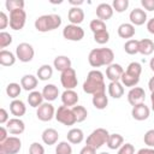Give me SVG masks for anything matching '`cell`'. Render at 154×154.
<instances>
[{"label": "cell", "instance_id": "db71d44e", "mask_svg": "<svg viewBox=\"0 0 154 154\" xmlns=\"http://www.w3.org/2000/svg\"><path fill=\"white\" fill-rule=\"evenodd\" d=\"M136 154H154V148H141Z\"/></svg>", "mask_w": 154, "mask_h": 154}, {"label": "cell", "instance_id": "5b68a950", "mask_svg": "<svg viewBox=\"0 0 154 154\" xmlns=\"http://www.w3.org/2000/svg\"><path fill=\"white\" fill-rule=\"evenodd\" d=\"M108 136H109V132L103 129V128H97L95 129L94 131H91V134L87 137V146H90L95 149H99L101 148L103 144L107 143V140H108Z\"/></svg>", "mask_w": 154, "mask_h": 154}, {"label": "cell", "instance_id": "f5cc1de1", "mask_svg": "<svg viewBox=\"0 0 154 154\" xmlns=\"http://www.w3.org/2000/svg\"><path fill=\"white\" fill-rule=\"evenodd\" d=\"M147 30L154 35V17L147 20Z\"/></svg>", "mask_w": 154, "mask_h": 154}, {"label": "cell", "instance_id": "9a60e30c", "mask_svg": "<svg viewBox=\"0 0 154 154\" xmlns=\"http://www.w3.org/2000/svg\"><path fill=\"white\" fill-rule=\"evenodd\" d=\"M149 114H150V109H149V107L144 102L134 106L132 109H131L132 118L135 120H138V122H142V120L148 119L149 118Z\"/></svg>", "mask_w": 154, "mask_h": 154}, {"label": "cell", "instance_id": "f1b7e54d", "mask_svg": "<svg viewBox=\"0 0 154 154\" xmlns=\"http://www.w3.org/2000/svg\"><path fill=\"white\" fill-rule=\"evenodd\" d=\"M91 102H93V106L96 109H105L108 105V96L106 95V91L97 93V94L93 95Z\"/></svg>", "mask_w": 154, "mask_h": 154}, {"label": "cell", "instance_id": "8d00e7d4", "mask_svg": "<svg viewBox=\"0 0 154 154\" xmlns=\"http://www.w3.org/2000/svg\"><path fill=\"white\" fill-rule=\"evenodd\" d=\"M124 51L130 55L137 54L138 53V40H135V38L128 40L124 43Z\"/></svg>", "mask_w": 154, "mask_h": 154}, {"label": "cell", "instance_id": "c3c4849f", "mask_svg": "<svg viewBox=\"0 0 154 154\" xmlns=\"http://www.w3.org/2000/svg\"><path fill=\"white\" fill-rule=\"evenodd\" d=\"M141 5L147 11H154V0H141Z\"/></svg>", "mask_w": 154, "mask_h": 154}, {"label": "cell", "instance_id": "1f68e13d", "mask_svg": "<svg viewBox=\"0 0 154 154\" xmlns=\"http://www.w3.org/2000/svg\"><path fill=\"white\" fill-rule=\"evenodd\" d=\"M106 144L109 149H119L124 144V137L120 134H109Z\"/></svg>", "mask_w": 154, "mask_h": 154}, {"label": "cell", "instance_id": "7402d4cb", "mask_svg": "<svg viewBox=\"0 0 154 154\" xmlns=\"http://www.w3.org/2000/svg\"><path fill=\"white\" fill-rule=\"evenodd\" d=\"M41 137H42V142H43L45 144L53 146V144H55V143L58 142V140H59V134H58V131H57L55 129H53V128H47V129L43 130Z\"/></svg>", "mask_w": 154, "mask_h": 154}, {"label": "cell", "instance_id": "bcb514c9", "mask_svg": "<svg viewBox=\"0 0 154 154\" xmlns=\"http://www.w3.org/2000/svg\"><path fill=\"white\" fill-rule=\"evenodd\" d=\"M118 154H135V147L131 143H124L118 149Z\"/></svg>", "mask_w": 154, "mask_h": 154}, {"label": "cell", "instance_id": "ab89813d", "mask_svg": "<svg viewBox=\"0 0 154 154\" xmlns=\"http://www.w3.org/2000/svg\"><path fill=\"white\" fill-rule=\"evenodd\" d=\"M94 41L99 45H105L109 41V32L108 30H102L94 34Z\"/></svg>", "mask_w": 154, "mask_h": 154}, {"label": "cell", "instance_id": "f907efd6", "mask_svg": "<svg viewBox=\"0 0 154 154\" xmlns=\"http://www.w3.org/2000/svg\"><path fill=\"white\" fill-rule=\"evenodd\" d=\"M8 130H7V128L6 126H1L0 128V143H2V142H5L10 136H8Z\"/></svg>", "mask_w": 154, "mask_h": 154}, {"label": "cell", "instance_id": "d6986e66", "mask_svg": "<svg viewBox=\"0 0 154 154\" xmlns=\"http://www.w3.org/2000/svg\"><path fill=\"white\" fill-rule=\"evenodd\" d=\"M67 18L70 24L79 25L84 20V11L81 7H71L67 12Z\"/></svg>", "mask_w": 154, "mask_h": 154}, {"label": "cell", "instance_id": "7bdbcfd3", "mask_svg": "<svg viewBox=\"0 0 154 154\" xmlns=\"http://www.w3.org/2000/svg\"><path fill=\"white\" fill-rule=\"evenodd\" d=\"M13 38H12V35L7 31H1L0 32V48L4 49L6 48L7 46H10L12 43Z\"/></svg>", "mask_w": 154, "mask_h": 154}, {"label": "cell", "instance_id": "11a10c76", "mask_svg": "<svg viewBox=\"0 0 154 154\" xmlns=\"http://www.w3.org/2000/svg\"><path fill=\"white\" fill-rule=\"evenodd\" d=\"M83 0H69V4L72 5V7H79L81 5H83Z\"/></svg>", "mask_w": 154, "mask_h": 154}, {"label": "cell", "instance_id": "7a4b0ae2", "mask_svg": "<svg viewBox=\"0 0 154 154\" xmlns=\"http://www.w3.org/2000/svg\"><path fill=\"white\" fill-rule=\"evenodd\" d=\"M113 59H114V53L111 48H94L89 52L88 55V61L90 64V66L93 67H100V66H108L111 64H113Z\"/></svg>", "mask_w": 154, "mask_h": 154}, {"label": "cell", "instance_id": "e0dca14e", "mask_svg": "<svg viewBox=\"0 0 154 154\" xmlns=\"http://www.w3.org/2000/svg\"><path fill=\"white\" fill-rule=\"evenodd\" d=\"M6 128L11 135H20L25 130V124L20 118H12L6 123Z\"/></svg>", "mask_w": 154, "mask_h": 154}, {"label": "cell", "instance_id": "44dd1931", "mask_svg": "<svg viewBox=\"0 0 154 154\" xmlns=\"http://www.w3.org/2000/svg\"><path fill=\"white\" fill-rule=\"evenodd\" d=\"M41 93L43 95V99L47 102H52V101L57 100L58 96H59V89H58V87L55 84H52V83L46 84L43 87V89H42Z\"/></svg>", "mask_w": 154, "mask_h": 154}, {"label": "cell", "instance_id": "7c38bea8", "mask_svg": "<svg viewBox=\"0 0 154 154\" xmlns=\"http://www.w3.org/2000/svg\"><path fill=\"white\" fill-rule=\"evenodd\" d=\"M36 116L41 122H49L55 118V108L51 102H43L36 109Z\"/></svg>", "mask_w": 154, "mask_h": 154}, {"label": "cell", "instance_id": "d590c367", "mask_svg": "<svg viewBox=\"0 0 154 154\" xmlns=\"http://www.w3.org/2000/svg\"><path fill=\"white\" fill-rule=\"evenodd\" d=\"M22 89H23V88H22V85H20V84L12 82V83L7 84V87H6V94H7V96H10L11 99L16 100V99L20 95Z\"/></svg>", "mask_w": 154, "mask_h": 154}, {"label": "cell", "instance_id": "f546056e", "mask_svg": "<svg viewBox=\"0 0 154 154\" xmlns=\"http://www.w3.org/2000/svg\"><path fill=\"white\" fill-rule=\"evenodd\" d=\"M154 52V42L150 38L138 40V53L142 55H150Z\"/></svg>", "mask_w": 154, "mask_h": 154}, {"label": "cell", "instance_id": "cb8c5ba5", "mask_svg": "<svg viewBox=\"0 0 154 154\" xmlns=\"http://www.w3.org/2000/svg\"><path fill=\"white\" fill-rule=\"evenodd\" d=\"M37 83H38V78L34 75H24L20 78V85L26 91L35 90V88L37 87Z\"/></svg>", "mask_w": 154, "mask_h": 154}, {"label": "cell", "instance_id": "9f6ffc18", "mask_svg": "<svg viewBox=\"0 0 154 154\" xmlns=\"http://www.w3.org/2000/svg\"><path fill=\"white\" fill-rule=\"evenodd\" d=\"M148 88H149L150 93H152V91H154V76L149 79V82H148Z\"/></svg>", "mask_w": 154, "mask_h": 154}, {"label": "cell", "instance_id": "4dcf8cb0", "mask_svg": "<svg viewBox=\"0 0 154 154\" xmlns=\"http://www.w3.org/2000/svg\"><path fill=\"white\" fill-rule=\"evenodd\" d=\"M43 95L41 91H37V90H32L29 93L28 95V103L29 106L34 107V108H38L42 103H43Z\"/></svg>", "mask_w": 154, "mask_h": 154}, {"label": "cell", "instance_id": "484cf974", "mask_svg": "<svg viewBox=\"0 0 154 154\" xmlns=\"http://www.w3.org/2000/svg\"><path fill=\"white\" fill-rule=\"evenodd\" d=\"M108 89V95L113 99H120L124 95V85L122 84V82H109V84L107 85Z\"/></svg>", "mask_w": 154, "mask_h": 154}, {"label": "cell", "instance_id": "91938a15", "mask_svg": "<svg viewBox=\"0 0 154 154\" xmlns=\"http://www.w3.org/2000/svg\"><path fill=\"white\" fill-rule=\"evenodd\" d=\"M100 154H109V153H107V152H102V153H100Z\"/></svg>", "mask_w": 154, "mask_h": 154}, {"label": "cell", "instance_id": "8fae6325", "mask_svg": "<svg viewBox=\"0 0 154 154\" xmlns=\"http://www.w3.org/2000/svg\"><path fill=\"white\" fill-rule=\"evenodd\" d=\"M60 83L64 87L65 90L67 89H75L78 84V79H77V73L75 71V69H67L65 71L61 72L60 75Z\"/></svg>", "mask_w": 154, "mask_h": 154}, {"label": "cell", "instance_id": "6da1fadb", "mask_svg": "<svg viewBox=\"0 0 154 154\" xmlns=\"http://www.w3.org/2000/svg\"><path fill=\"white\" fill-rule=\"evenodd\" d=\"M83 91L90 95H95L97 93L106 91V84H105V77L103 73L99 70H91L89 71L87 79L83 83Z\"/></svg>", "mask_w": 154, "mask_h": 154}, {"label": "cell", "instance_id": "b9f144b4", "mask_svg": "<svg viewBox=\"0 0 154 154\" xmlns=\"http://www.w3.org/2000/svg\"><path fill=\"white\" fill-rule=\"evenodd\" d=\"M112 7H113V10L116 12L122 13V12H124V11L128 10V7H129V0H113Z\"/></svg>", "mask_w": 154, "mask_h": 154}, {"label": "cell", "instance_id": "5bb4252c", "mask_svg": "<svg viewBox=\"0 0 154 154\" xmlns=\"http://www.w3.org/2000/svg\"><path fill=\"white\" fill-rule=\"evenodd\" d=\"M123 73H124V69L120 64L113 63L106 67V78L109 79V82H119Z\"/></svg>", "mask_w": 154, "mask_h": 154}, {"label": "cell", "instance_id": "ba28073f", "mask_svg": "<svg viewBox=\"0 0 154 154\" xmlns=\"http://www.w3.org/2000/svg\"><path fill=\"white\" fill-rule=\"evenodd\" d=\"M34 47L28 42H22L16 47V57L22 63H29L34 59Z\"/></svg>", "mask_w": 154, "mask_h": 154}, {"label": "cell", "instance_id": "f35d334b", "mask_svg": "<svg viewBox=\"0 0 154 154\" xmlns=\"http://www.w3.org/2000/svg\"><path fill=\"white\" fill-rule=\"evenodd\" d=\"M24 5H25V2L23 0H6V2H5V7L8 12L19 10V8H24Z\"/></svg>", "mask_w": 154, "mask_h": 154}, {"label": "cell", "instance_id": "9c48e42d", "mask_svg": "<svg viewBox=\"0 0 154 154\" xmlns=\"http://www.w3.org/2000/svg\"><path fill=\"white\" fill-rule=\"evenodd\" d=\"M26 22V13L24 8L14 10L10 12V28L12 30H22Z\"/></svg>", "mask_w": 154, "mask_h": 154}, {"label": "cell", "instance_id": "d4e9b609", "mask_svg": "<svg viewBox=\"0 0 154 154\" xmlns=\"http://www.w3.org/2000/svg\"><path fill=\"white\" fill-rule=\"evenodd\" d=\"M71 59L66 55H58L54 58L53 60V67L60 72L67 70V69H71Z\"/></svg>", "mask_w": 154, "mask_h": 154}, {"label": "cell", "instance_id": "60d3db41", "mask_svg": "<svg viewBox=\"0 0 154 154\" xmlns=\"http://www.w3.org/2000/svg\"><path fill=\"white\" fill-rule=\"evenodd\" d=\"M89 28L93 31V34L99 32V31H102V30H107L106 23L102 22V20H100V19H93L90 22V24H89Z\"/></svg>", "mask_w": 154, "mask_h": 154}, {"label": "cell", "instance_id": "94428289", "mask_svg": "<svg viewBox=\"0 0 154 154\" xmlns=\"http://www.w3.org/2000/svg\"><path fill=\"white\" fill-rule=\"evenodd\" d=\"M0 154H2V153H0Z\"/></svg>", "mask_w": 154, "mask_h": 154}, {"label": "cell", "instance_id": "f6af8a7d", "mask_svg": "<svg viewBox=\"0 0 154 154\" xmlns=\"http://www.w3.org/2000/svg\"><path fill=\"white\" fill-rule=\"evenodd\" d=\"M29 154H45V148L38 142H32L29 147Z\"/></svg>", "mask_w": 154, "mask_h": 154}, {"label": "cell", "instance_id": "4fadbf2b", "mask_svg": "<svg viewBox=\"0 0 154 154\" xmlns=\"http://www.w3.org/2000/svg\"><path fill=\"white\" fill-rule=\"evenodd\" d=\"M146 100V91L141 87H134L128 93V101L134 107L138 103H143Z\"/></svg>", "mask_w": 154, "mask_h": 154}, {"label": "cell", "instance_id": "83f0119b", "mask_svg": "<svg viewBox=\"0 0 154 154\" xmlns=\"http://www.w3.org/2000/svg\"><path fill=\"white\" fill-rule=\"evenodd\" d=\"M118 36L122 38H130L134 37L135 35V25H132L131 23H123L118 26Z\"/></svg>", "mask_w": 154, "mask_h": 154}, {"label": "cell", "instance_id": "8992f818", "mask_svg": "<svg viewBox=\"0 0 154 154\" xmlns=\"http://www.w3.org/2000/svg\"><path fill=\"white\" fill-rule=\"evenodd\" d=\"M55 119H57V122H59L66 126H70V125H73L75 123H77L75 114L72 112V108L64 106V105L59 106L58 109L55 111Z\"/></svg>", "mask_w": 154, "mask_h": 154}, {"label": "cell", "instance_id": "277c9868", "mask_svg": "<svg viewBox=\"0 0 154 154\" xmlns=\"http://www.w3.org/2000/svg\"><path fill=\"white\" fill-rule=\"evenodd\" d=\"M141 72H142V66H141L140 63H137V61L130 63L128 65L126 70L124 71L122 78H120L122 84L125 85V87H129V88L136 87L140 82Z\"/></svg>", "mask_w": 154, "mask_h": 154}, {"label": "cell", "instance_id": "74e56055", "mask_svg": "<svg viewBox=\"0 0 154 154\" xmlns=\"http://www.w3.org/2000/svg\"><path fill=\"white\" fill-rule=\"evenodd\" d=\"M55 154H72V147L70 142L61 141L55 147Z\"/></svg>", "mask_w": 154, "mask_h": 154}, {"label": "cell", "instance_id": "816d5d0a", "mask_svg": "<svg viewBox=\"0 0 154 154\" xmlns=\"http://www.w3.org/2000/svg\"><path fill=\"white\" fill-rule=\"evenodd\" d=\"M79 154H96V149L93 148V147H90V146H84L81 149Z\"/></svg>", "mask_w": 154, "mask_h": 154}, {"label": "cell", "instance_id": "681fc988", "mask_svg": "<svg viewBox=\"0 0 154 154\" xmlns=\"http://www.w3.org/2000/svg\"><path fill=\"white\" fill-rule=\"evenodd\" d=\"M8 120H10V119H8V113H7V111H6L4 107H1V108H0V124H6Z\"/></svg>", "mask_w": 154, "mask_h": 154}, {"label": "cell", "instance_id": "836d02e7", "mask_svg": "<svg viewBox=\"0 0 154 154\" xmlns=\"http://www.w3.org/2000/svg\"><path fill=\"white\" fill-rule=\"evenodd\" d=\"M53 76V67L48 64H43L37 69L36 72V77L40 81H48L49 78H52Z\"/></svg>", "mask_w": 154, "mask_h": 154}, {"label": "cell", "instance_id": "ffe728a7", "mask_svg": "<svg viewBox=\"0 0 154 154\" xmlns=\"http://www.w3.org/2000/svg\"><path fill=\"white\" fill-rule=\"evenodd\" d=\"M61 102L64 106L67 107H73L78 102V94L73 89H67L64 90L61 94Z\"/></svg>", "mask_w": 154, "mask_h": 154}, {"label": "cell", "instance_id": "6f0895ef", "mask_svg": "<svg viewBox=\"0 0 154 154\" xmlns=\"http://www.w3.org/2000/svg\"><path fill=\"white\" fill-rule=\"evenodd\" d=\"M150 102H152V109L154 112V91H152L150 94Z\"/></svg>", "mask_w": 154, "mask_h": 154}, {"label": "cell", "instance_id": "e575fe53", "mask_svg": "<svg viewBox=\"0 0 154 154\" xmlns=\"http://www.w3.org/2000/svg\"><path fill=\"white\" fill-rule=\"evenodd\" d=\"M72 112L75 114V118H76V122L77 123H82L87 119L88 117V111L84 106H81V105H76L72 107Z\"/></svg>", "mask_w": 154, "mask_h": 154}, {"label": "cell", "instance_id": "7dc6e473", "mask_svg": "<svg viewBox=\"0 0 154 154\" xmlns=\"http://www.w3.org/2000/svg\"><path fill=\"white\" fill-rule=\"evenodd\" d=\"M7 25H10V18L2 11V12H0V29L4 31V29H6Z\"/></svg>", "mask_w": 154, "mask_h": 154}, {"label": "cell", "instance_id": "4316f807", "mask_svg": "<svg viewBox=\"0 0 154 154\" xmlns=\"http://www.w3.org/2000/svg\"><path fill=\"white\" fill-rule=\"evenodd\" d=\"M66 138L71 144H79L84 140V132L78 128H72L71 130H69Z\"/></svg>", "mask_w": 154, "mask_h": 154}, {"label": "cell", "instance_id": "603a6c76", "mask_svg": "<svg viewBox=\"0 0 154 154\" xmlns=\"http://www.w3.org/2000/svg\"><path fill=\"white\" fill-rule=\"evenodd\" d=\"M10 112L16 117V118H20L25 114L26 112V106L22 100H12L10 103Z\"/></svg>", "mask_w": 154, "mask_h": 154}, {"label": "cell", "instance_id": "30bf717a", "mask_svg": "<svg viewBox=\"0 0 154 154\" xmlns=\"http://www.w3.org/2000/svg\"><path fill=\"white\" fill-rule=\"evenodd\" d=\"M63 36L67 41H81L84 37V30L79 25L69 24L63 29Z\"/></svg>", "mask_w": 154, "mask_h": 154}, {"label": "cell", "instance_id": "ee69618b", "mask_svg": "<svg viewBox=\"0 0 154 154\" xmlns=\"http://www.w3.org/2000/svg\"><path fill=\"white\" fill-rule=\"evenodd\" d=\"M143 141H144V144L149 148H154V129H150L148 130L144 136H143Z\"/></svg>", "mask_w": 154, "mask_h": 154}, {"label": "cell", "instance_id": "680465c9", "mask_svg": "<svg viewBox=\"0 0 154 154\" xmlns=\"http://www.w3.org/2000/svg\"><path fill=\"white\" fill-rule=\"evenodd\" d=\"M149 67H150V70L154 72V57L150 59V61H149Z\"/></svg>", "mask_w": 154, "mask_h": 154}, {"label": "cell", "instance_id": "52a82bcc", "mask_svg": "<svg viewBox=\"0 0 154 154\" xmlns=\"http://www.w3.org/2000/svg\"><path fill=\"white\" fill-rule=\"evenodd\" d=\"M22 148V141L17 136H10L5 142L0 143V153L2 154H18Z\"/></svg>", "mask_w": 154, "mask_h": 154}, {"label": "cell", "instance_id": "d6a6232c", "mask_svg": "<svg viewBox=\"0 0 154 154\" xmlns=\"http://www.w3.org/2000/svg\"><path fill=\"white\" fill-rule=\"evenodd\" d=\"M16 59H17V57L12 52L6 51V49H1L0 51V64L2 66H12V65H14Z\"/></svg>", "mask_w": 154, "mask_h": 154}, {"label": "cell", "instance_id": "2e32d148", "mask_svg": "<svg viewBox=\"0 0 154 154\" xmlns=\"http://www.w3.org/2000/svg\"><path fill=\"white\" fill-rule=\"evenodd\" d=\"M113 12H114V10H113L112 5H109L107 2H102V4L97 5V7H96V17H97V19H100L102 22L111 19L113 16Z\"/></svg>", "mask_w": 154, "mask_h": 154}, {"label": "cell", "instance_id": "3957f363", "mask_svg": "<svg viewBox=\"0 0 154 154\" xmlns=\"http://www.w3.org/2000/svg\"><path fill=\"white\" fill-rule=\"evenodd\" d=\"M34 25H35V29L37 31L48 32V31L58 29L61 25V17L59 14H55V13L43 14V16H40L38 18H36Z\"/></svg>", "mask_w": 154, "mask_h": 154}, {"label": "cell", "instance_id": "ac0fdd59", "mask_svg": "<svg viewBox=\"0 0 154 154\" xmlns=\"http://www.w3.org/2000/svg\"><path fill=\"white\" fill-rule=\"evenodd\" d=\"M129 19L132 25H143L147 22V12L140 7H136L130 12Z\"/></svg>", "mask_w": 154, "mask_h": 154}]
</instances>
